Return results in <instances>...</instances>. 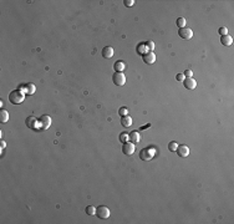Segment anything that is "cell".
Here are the masks:
<instances>
[{"label":"cell","instance_id":"obj_15","mask_svg":"<svg viewBox=\"0 0 234 224\" xmlns=\"http://www.w3.org/2000/svg\"><path fill=\"white\" fill-rule=\"evenodd\" d=\"M221 43H222L224 46H229V45H232V43H233V38L230 36V35H224V36L221 38Z\"/></svg>","mask_w":234,"mask_h":224},{"label":"cell","instance_id":"obj_29","mask_svg":"<svg viewBox=\"0 0 234 224\" xmlns=\"http://www.w3.org/2000/svg\"><path fill=\"white\" fill-rule=\"evenodd\" d=\"M176 79L178 80V81H183V80H184V75H183V74H178V75L176 76Z\"/></svg>","mask_w":234,"mask_h":224},{"label":"cell","instance_id":"obj_2","mask_svg":"<svg viewBox=\"0 0 234 224\" xmlns=\"http://www.w3.org/2000/svg\"><path fill=\"white\" fill-rule=\"evenodd\" d=\"M25 125L27 128H30L32 131H36V132H40L42 131L41 130V123H40V120H38V118H35L34 116H30L26 118L25 121Z\"/></svg>","mask_w":234,"mask_h":224},{"label":"cell","instance_id":"obj_19","mask_svg":"<svg viewBox=\"0 0 234 224\" xmlns=\"http://www.w3.org/2000/svg\"><path fill=\"white\" fill-rule=\"evenodd\" d=\"M25 94L27 95H32L35 92V86L32 85V83H27V85H25Z\"/></svg>","mask_w":234,"mask_h":224},{"label":"cell","instance_id":"obj_18","mask_svg":"<svg viewBox=\"0 0 234 224\" xmlns=\"http://www.w3.org/2000/svg\"><path fill=\"white\" fill-rule=\"evenodd\" d=\"M8 120H9L8 111L1 110V111H0V122H1V123H6V122H8Z\"/></svg>","mask_w":234,"mask_h":224},{"label":"cell","instance_id":"obj_7","mask_svg":"<svg viewBox=\"0 0 234 224\" xmlns=\"http://www.w3.org/2000/svg\"><path fill=\"white\" fill-rule=\"evenodd\" d=\"M40 123H41V130H47L49 127L51 126V117L47 116V115H44L40 117Z\"/></svg>","mask_w":234,"mask_h":224},{"label":"cell","instance_id":"obj_24","mask_svg":"<svg viewBox=\"0 0 234 224\" xmlns=\"http://www.w3.org/2000/svg\"><path fill=\"white\" fill-rule=\"evenodd\" d=\"M118 113L121 115L122 117L127 116V115H128V108H127V107H121V108H120V111H118Z\"/></svg>","mask_w":234,"mask_h":224},{"label":"cell","instance_id":"obj_21","mask_svg":"<svg viewBox=\"0 0 234 224\" xmlns=\"http://www.w3.org/2000/svg\"><path fill=\"white\" fill-rule=\"evenodd\" d=\"M177 147H178V143H177L176 141H172V142H169V144H168V150L171 152H176Z\"/></svg>","mask_w":234,"mask_h":224},{"label":"cell","instance_id":"obj_16","mask_svg":"<svg viewBox=\"0 0 234 224\" xmlns=\"http://www.w3.org/2000/svg\"><path fill=\"white\" fill-rule=\"evenodd\" d=\"M137 52L140 55H146L148 52V47H147V44L146 43H141L138 46H137Z\"/></svg>","mask_w":234,"mask_h":224},{"label":"cell","instance_id":"obj_23","mask_svg":"<svg viewBox=\"0 0 234 224\" xmlns=\"http://www.w3.org/2000/svg\"><path fill=\"white\" fill-rule=\"evenodd\" d=\"M86 213H87L89 215H94V214H96V208L92 207V206L86 207Z\"/></svg>","mask_w":234,"mask_h":224},{"label":"cell","instance_id":"obj_30","mask_svg":"<svg viewBox=\"0 0 234 224\" xmlns=\"http://www.w3.org/2000/svg\"><path fill=\"white\" fill-rule=\"evenodd\" d=\"M5 146H6V144H5V142H4V141H0V148L4 150V148H5Z\"/></svg>","mask_w":234,"mask_h":224},{"label":"cell","instance_id":"obj_10","mask_svg":"<svg viewBox=\"0 0 234 224\" xmlns=\"http://www.w3.org/2000/svg\"><path fill=\"white\" fill-rule=\"evenodd\" d=\"M177 155H178L179 157H187L188 155H189V148L186 146V144H181V146H178L177 147Z\"/></svg>","mask_w":234,"mask_h":224},{"label":"cell","instance_id":"obj_31","mask_svg":"<svg viewBox=\"0 0 234 224\" xmlns=\"http://www.w3.org/2000/svg\"><path fill=\"white\" fill-rule=\"evenodd\" d=\"M150 123H148V125H146V126H142V127H141V130H146V128H148V127H150Z\"/></svg>","mask_w":234,"mask_h":224},{"label":"cell","instance_id":"obj_14","mask_svg":"<svg viewBox=\"0 0 234 224\" xmlns=\"http://www.w3.org/2000/svg\"><path fill=\"white\" fill-rule=\"evenodd\" d=\"M125 67H126V64H125V61H122V60L116 61L115 65H113V69L116 70V72H122L125 70Z\"/></svg>","mask_w":234,"mask_h":224},{"label":"cell","instance_id":"obj_6","mask_svg":"<svg viewBox=\"0 0 234 224\" xmlns=\"http://www.w3.org/2000/svg\"><path fill=\"white\" fill-rule=\"evenodd\" d=\"M178 35L184 40H189V39H192V36H193V31L190 30L189 27L186 26V27H182V29L178 30Z\"/></svg>","mask_w":234,"mask_h":224},{"label":"cell","instance_id":"obj_17","mask_svg":"<svg viewBox=\"0 0 234 224\" xmlns=\"http://www.w3.org/2000/svg\"><path fill=\"white\" fill-rule=\"evenodd\" d=\"M121 125L123 126V127H130V126L132 125V118L127 115V116H123L121 118Z\"/></svg>","mask_w":234,"mask_h":224},{"label":"cell","instance_id":"obj_11","mask_svg":"<svg viewBox=\"0 0 234 224\" xmlns=\"http://www.w3.org/2000/svg\"><path fill=\"white\" fill-rule=\"evenodd\" d=\"M156 61V54L152 51H148L146 55H143V62L146 64H154Z\"/></svg>","mask_w":234,"mask_h":224},{"label":"cell","instance_id":"obj_8","mask_svg":"<svg viewBox=\"0 0 234 224\" xmlns=\"http://www.w3.org/2000/svg\"><path fill=\"white\" fill-rule=\"evenodd\" d=\"M122 152L126 156H131L134 152V144L132 142H125L122 146Z\"/></svg>","mask_w":234,"mask_h":224},{"label":"cell","instance_id":"obj_12","mask_svg":"<svg viewBox=\"0 0 234 224\" xmlns=\"http://www.w3.org/2000/svg\"><path fill=\"white\" fill-rule=\"evenodd\" d=\"M128 136H130V142H132L133 144L138 143L140 139H141V137H140V132H138V131H132Z\"/></svg>","mask_w":234,"mask_h":224},{"label":"cell","instance_id":"obj_13","mask_svg":"<svg viewBox=\"0 0 234 224\" xmlns=\"http://www.w3.org/2000/svg\"><path fill=\"white\" fill-rule=\"evenodd\" d=\"M102 56L105 59H111L112 56H113V49L111 47V46H106V47H103V50H102Z\"/></svg>","mask_w":234,"mask_h":224},{"label":"cell","instance_id":"obj_26","mask_svg":"<svg viewBox=\"0 0 234 224\" xmlns=\"http://www.w3.org/2000/svg\"><path fill=\"white\" fill-rule=\"evenodd\" d=\"M218 31H219V34H221L222 36H224V35H228V30H227V27H221Z\"/></svg>","mask_w":234,"mask_h":224},{"label":"cell","instance_id":"obj_25","mask_svg":"<svg viewBox=\"0 0 234 224\" xmlns=\"http://www.w3.org/2000/svg\"><path fill=\"white\" fill-rule=\"evenodd\" d=\"M147 47H148V50L150 51H153V49H154V43L153 41H147Z\"/></svg>","mask_w":234,"mask_h":224},{"label":"cell","instance_id":"obj_22","mask_svg":"<svg viewBox=\"0 0 234 224\" xmlns=\"http://www.w3.org/2000/svg\"><path fill=\"white\" fill-rule=\"evenodd\" d=\"M120 141L121 142H127V141H130V136L127 135V132H122L121 135H120Z\"/></svg>","mask_w":234,"mask_h":224},{"label":"cell","instance_id":"obj_27","mask_svg":"<svg viewBox=\"0 0 234 224\" xmlns=\"http://www.w3.org/2000/svg\"><path fill=\"white\" fill-rule=\"evenodd\" d=\"M184 76H186V77H192V75H193V72L190 71V70H186V71H184V74H183Z\"/></svg>","mask_w":234,"mask_h":224},{"label":"cell","instance_id":"obj_4","mask_svg":"<svg viewBox=\"0 0 234 224\" xmlns=\"http://www.w3.org/2000/svg\"><path fill=\"white\" fill-rule=\"evenodd\" d=\"M112 81L116 86H123L126 82V76L122 72H115L112 76Z\"/></svg>","mask_w":234,"mask_h":224},{"label":"cell","instance_id":"obj_28","mask_svg":"<svg viewBox=\"0 0 234 224\" xmlns=\"http://www.w3.org/2000/svg\"><path fill=\"white\" fill-rule=\"evenodd\" d=\"M125 5L126 6H133V4H134V1H133V0H125Z\"/></svg>","mask_w":234,"mask_h":224},{"label":"cell","instance_id":"obj_20","mask_svg":"<svg viewBox=\"0 0 234 224\" xmlns=\"http://www.w3.org/2000/svg\"><path fill=\"white\" fill-rule=\"evenodd\" d=\"M176 24H177V26H178L179 29L186 27V19H184V18H178V19H177V21H176Z\"/></svg>","mask_w":234,"mask_h":224},{"label":"cell","instance_id":"obj_3","mask_svg":"<svg viewBox=\"0 0 234 224\" xmlns=\"http://www.w3.org/2000/svg\"><path fill=\"white\" fill-rule=\"evenodd\" d=\"M153 156H154V150H152V148H143L140 152V158L145 161V162L151 161L153 158Z\"/></svg>","mask_w":234,"mask_h":224},{"label":"cell","instance_id":"obj_5","mask_svg":"<svg viewBox=\"0 0 234 224\" xmlns=\"http://www.w3.org/2000/svg\"><path fill=\"white\" fill-rule=\"evenodd\" d=\"M96 214H97L98 218L107 219L110 217V209L106 206H100V207H97V209H96Z\"/></svg>","mask_w":234,"mask_h":224},{"label":"cell","instance_id":"obj_1","mask_svg":"<svg viewBox=\"0 0 234 224\" xmlns=\"http://www.w3.org/2000/svg\"><path fill=\"white\" fill-rule=\"evenodd\" d=\"M24 99H25V95H24V92L21 90H14V91H11L10 95H9V101L13 105L21 103L24 101Z\"/></svg>","mask_w":234,"mask_h":224},{"label":"cell","instance_id":"obj_9","mask_svg":"<svg viewBox=\"0 0 234 224\" xmlns=\"http://www.w3.org/2000/svg\"><path fill=\"white\" fill-rule=\"evenodd\" d=\"M183 85L187 90H194L197 87V81L193 77H187L183 80Z\"/></svg>","mask_w":234,"mask_h":224}]
</instances>
